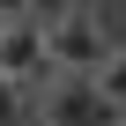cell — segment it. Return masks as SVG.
Listing matches in <instances>:
<instances>
[{
    "mask_svg": "<svg viewBox=\"0 0 126 126\" xmlns=\"http://www.w3.org/2000/svg\"><path fill=\"white\" fill-rule=\"evenodd\" d=\"M104 59H111L104 8H52V22H45V67H52V74H82V82H96Z\"/></svg>",
    "mask_w": 126,
    "mask_h": 126,
    "instance_id": "cell-1",
    "label": "cell"
},
{
    "mask_svg": "<svg viewBox=\"0 0 126 126\" xmlns=\"http://www.w3.org/2000/svg\"><path fill=\"white\" fill-rule=\"evenodd\" d=\"M96 96L126 119V45H111V59H104V67H96Z\"/></svg>",
    "mask_w": 126,
    "mask_h": 126,
    "instance_id": "cell-4",
    "label": "cell"
},
{
    "mask_svg": "<svg viewBox=\"0 0 126 126\" xmlns=\"http://www.w3.org/2000/svg\"><path fill=\"white\" fill-rule=\"evenodd\" d=\"M30 126H119V111L82 74H45L30 89Z\"/></svg>",
    "mask_w": 126,
    "mask_h": 126,
    "instance_id": "cell-2",
    "label": "cell"
},
{
    "mask_svg": "<svg viewBox=\"0 0 126 126\" xmlns=\"http://www.w3.org/2000/svg\"><path fill=\"white\" fill-rule=\"evenodd\" d=\"M45 22H52V8H8L0 15V82H15L22 96L52 74L45 67Z\"/></svg>",
    "mask_w": 126,
    "mask_h": 126,
    "instance_id": "cell-3",
    "label": "cell"
},
{
    "mask_svg": "<svg viewBox=\"0 0 126 126\" xmlns=\"http://www.w3.org/2000/svg\"><path fill=\"white\" fill-rule=\"evenodd\" d=\"M119 126H126V119H119Z\"/></svg>",
    "mask_w": 126,
    "mask_h": 126,
    "instance_id": "cell-6",
    "label": "cell"
},
{
    "mask_svg": "<svg viewBox=\"0 0 126 126\" xmlns=\"http://www.w3.org/2000/svg\"><path fill=\"white\" fill-rule=\"evenodd\" d=\"M0 126H30V96L15 82H0Z\"/></svg>",
    "mask_w": 126,
    "mask_h": 126,
    "instance_id": "cell-5",
    "label": "cell"
}]
</instances>
